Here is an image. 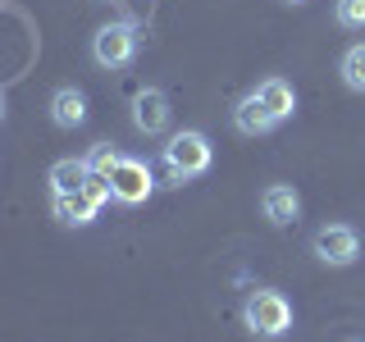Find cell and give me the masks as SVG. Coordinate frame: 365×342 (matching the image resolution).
<instances>
[{
	"label": "cell",
	"mask_w": 365,
	"mask_h": 342,
	"mask_svg": "<svg viewBox=\"0 0 365 342\" xmlns=\"http://www.w3.org/2000/svg\"><path fill=\"white\" fill-rule=\"evenodd\" d=\"M338 73H342V83H347L351 91H365V41H356V46H347V51H342Z\"/></svg>",
	"instance_id": "obj_12"
},
{
	"label": "cell",
	"mask_w": 365,
	"mask_h": 342,
	"mask_svg": "<svg viewBox=\"0 0 365 342\" xmlns=\"http://www.w3.org/2000/svg\"><path fill=\"white\" fill-rule=\"evenodd\" d=\"M288 5H306V0H288Z\"/></svg>",
	"instance_id": "obj_16"
},
{
	"label": "cell",
	"mask_w": 365,
	"mask_h": 342,
	"mask_svg": "<svg viewBox=\"0 0 365 342\" xmlns=\"http://www.w3.org/2000/svg\"><path fill=\"white\" fill-rule=\"evenodd\" d=\"M106 5H114V0H106Z\"/></svg>",
	"instance_id": "obj_17"
},
{
	"label": "cell",
	"mask_w": 365,
	"mask_h": 342,
	"mask_svg": "<svg viewBox=\"0 0 365 342\" xmlns=\"http://www.w3.org/2000/svg\"><path fill=\"white\" fill-rule=\"evenodd\" d=\"M87 178H91L87 174V160H55L51 174H46V182H51L55 197H73V192H83Z\"/></svg>",
	"instance_id": "obj_11"
},
{
	"label": "cell",
	"mask_w": 365,
	"mask_h": 342,
	"mask_svg": "<svg viewBox=\"0 0 365 342\" xmlns=\"http://www.w3.org/2000/svg\"><path fill=\"white\" fill-rule=\"evenodd\" d=\"M0 119H5V87H0Z\"/></svg>",
	"instance_id": "obj_15"
},
{
	"label": "cell",
	"mask_w": 365,
	"mask_h": 342,
	"mask_svg": "<svg viewBox=\"0 0 365 342\" xmlns=\"http://www.w3.org/2000/svg\"><path fill=\"white\" fill-rule=\"evenodd\" d=\"M137 46H142V37H137L133 23H106L91 37V60L101 68H128L137 60Z\"/></svg>",
	"instance_id": "obj_3"
},
{
	"label": "cell",
	"mask_w": 365,
	"mask_h": 342,
	"mask_svg": "<svg viewBox=\"0 0 365 342\" xmlns=\"http://www.w3.org/2000/svg\"><path fill=\"white\" fill-rule=\"evenodd\" d=\"M260 210H265V219L274 228H288V224H297V214H302V197H297L292 182H269V187L260 192Z\"/></svg>",
	"instance_id": "obj_7"
},
{
	"label": "cell",
	"mask_w": 365,
	"mask_h": 342,
	"mask_svg": "<svg viewBox=\"0 0 365 342\" xmlns=\"http://www.w3.org/2000/svg\"><path fill=\"white\" fill-rule=\"evenodd\" d=\"M242 319H247V333H251V338L274 342V338H283V333L292 328V306H288V296H283V292L260 288V292L247 296Z\"/></svg>",
	"instance_id": "obj_1"
},
{
	"label": "cell",
	"mask_w": 365,
	"mask_h": 342,
	"mask_svg": "<svg viewBox=\"0 0 365 342\" xmlns=\"http://www.w3.org/2000/svg\"><path fill=\"white\" fill-rule=\"evenodd\" d=\"M169 119H174V110H169V96L160 87H142L133 96V128L146 133V137H160L169 128Z\"/></svg>",
	"instance_id": "obj_6"
},
{
	"label": "cell",
	"mask_w": 365,
	"mask_h": 342,
	"mask_svg": "<svg viewBox=\"0 0 365 342\" xmlns=\"http://www.w3.org/2000/svg\"><path fill=\"white\" fill-rule=\"evenodd\" d=\"M311 247H315V256L324 260V265L347 269V265H356V256H361V233L351 224H324Z\"/></svg>",
	"instance_id": "obj_5"
},
{
	"label": "cell",
	"mask_w": 365,
	"mask_h": 342,
	"mask_svg": "<svg viewBox=\"0 0 365 342\" xmlns=\"http://www.w3.org/2000/svg\"><path fill=\"white\" fill-rule=\"evenodd\" d=\"M256 100L269 110L274 123L292 119V110H297V91H292V83H283V78H265V83L256 87Z\"/></svg>",
	"instance_id": "obj_10"
},
{
	"label": "cell",
	"mask_w": 365,
	"mask_h": 342,
	"mask_svg": "<svg viewBox=\"0 0 365 342\" xmlns=\"http://www.w3.org/2000/svg\"><path fill=\"white\" fill-rule=\"evenodd\" d=\"M165 165H169V174H174V182L201 178L205 169L215 165L210 137H205L201 128H182V133H174V137H169V146H165Z\"/></svg>",
	"instance_id": "obj_2"
},
{
	"label": "cell",
	"mask_w": 365,
	"mask_h": 342,
	"mask_svg": "<svg viewBox=\"0 0 365 342\" xmlns=\"http://www.w3.org/2000/svg\"><path fill=\"white\" fill-rule=\"evenodd\" d=\"M233 128L242 133V137H265V133H274L279 123L269 119V110L256 100V91H247L242 100H237V110H233Z\"/></svg>",
	"instance_id": "obj_9"
},
{
	"label": "cell",
	"mask_w": 365,
	"mask_h": 342,
	"mask_svg": "<svg viewBox=\"0 0 365 342\" xmlns=\"http://www.w3.org/2000/svg\"><path fill=\"white\" fill-rule=\"evenodd\" d=\"M51 119H55V128H83L87 123V91L60 87L51 96Z\"/></svg>",
	"instance_id": "obj_8"
},
{
	"label": "cell",
	"mask_w": 365,
	"mask_h": 342,
	"mask_svg": "<svg viewBox=\"0 0 365 342\" xmlns=\"http://www.w3.org/2000/svg\"><path fill=\"white\" fill-rule=\"evenodd\" d=\"M334 19H338V28L361 32L365 28V0H334Z\"/></svg>",
	"instance_id": "obj_14"
},
{
	"label": "cell",
	"mask_w": 365,
	"mask_h": 342,
	"mask_svg": "<svg viewBox=\"0 0 365 342\" xmlns=\"http://www.w3.org/2000/svg\"><path fill=\"white\" fill-rule=\"evenodd\" d=\"M110 192H114V201H123V205H142L155 192L151 165L137 160V155H119V165H114V174H110Z\"/></svg>",
	"instance_id": "obj_4"
},
{
	"label": "cell",
	"mask_w": 365,
	"mask_h": 342,
	"mask_svg": "<svg viewBox=\"0 0 365 342\" xmlns=\"http://www.w3.org/2000/svg\"><path fill=\"white\" fill-rule=\"evenodd\" d=\"M114 165H119V151H114L110 142H96V146L87 151V174L110 178V174H114Z\"/></svg>",
	"instance_id": "obj_13"
}]
</instances>
